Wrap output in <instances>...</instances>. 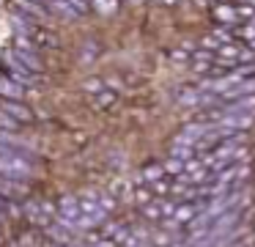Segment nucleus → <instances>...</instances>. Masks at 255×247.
Here are the masks:
<instances>
[{
  "label": "nucleus",
  "instance_id": "obj_1",
  "mask_svg": "<svg viewBox=\"0 0 255 247\" xmlns=\"http://www.w3.org/2000/svg\"><path fill=\"white\" fill-rule=\"evenodd\" d=\"M0 192H3V195H22L25 187L14 184V181H0Z\"/></svg>",
  "mask_w": 255,
  "mask_h": 247
}]
</instances>
